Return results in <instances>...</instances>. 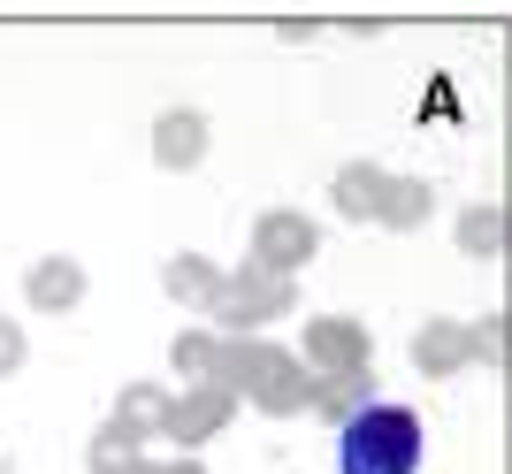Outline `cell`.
<instances>
[{"label": "cell", "mask_w": 512, "mask_h": 474, "mask_svg": "<svg viewBox=\"0 0 512 474\" xmlns=\"http://www.w3.org/2000/svg\"><path fill=\"white\" fill-rule=\"evenodd\" d=\"M413 467H421V413L383 398L337 429V474H413Z\"/></svg>", "instance_id": "cell-1"}]
</instances>
